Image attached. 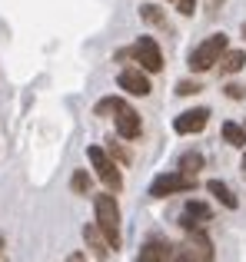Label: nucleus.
Wrapping results in <instances>:
<instances>
[{"label":"nucleus","instance_id":"obj_3","mask_svg":"<svg viewBox=\"0 0 246 262\" xmlns=\"http://www.w3.org/2000/svg\"><path fill=\"white\" fill-rule=\"evenodd\" d=\"M93 212H97V226L107 232V239L113 243V249L120 246V206L113 199V192H100L93 196Z\"/></svg>","mask_w":246,"mask_h":262},{"label":"nucleus","instance_id":"obj_21","mask_svg":"<svg viewBox=\"0 0 246 262\" xmlns=\"http://www.w3.org/2000/svg\"><path fill=\"white\" fill-rule=\"evenodd\" d=\"M193 7H196V0H176V10H180L183 17H190V13H193Z\"/></svg>","mask_w":246,"mask_h":262},{"label":"nucleus","instance_id":"obj_16","mask_svg":"<svg viewBox=\"0 0 246 262\" xmlns=\"http://www.w3.org/2000/svg\"><path fill=\"white\" fill-rule=\"evenodd\" d=\"M140 17L147 20V24H153V27H167V17H163L160 7H153V4H143L140 7Z\"/></svg>","mask_w":246,"mask_h":262},{"label":"nucleus","instance_id":"obj_17","mask_svg":"<svg viewBox=\"0 0 246 262\" xmlns=\"http://www.w3.org/2000/svg\"><path fill=\"white\" fill-rule=\"evenodd\" d=\"M70 186H73V192L87 196V192H90V173H87V169H77L73 179H70Z\"/></svg>","mask_w":246,"mask_h":262},{"label":"nucleus","instance_id":"obj_23","mask_svg":"<svg viewBox=\"0 0 246 262\" xmlns=\"http://www.w3.org/2000/svg\"><path fill=\"white\" fill-rule=\"evenodd\" d=\"M0 256H4V236H0Z\"/></svg>","mask_w":246,"mask_h":262},{"label":"nucleus","instance_id":"obj_2","mask_svg":"<svg viewBox=\"0 0 246 262\" xmlns=\"http://www.w3.org/2000/svg\"><path fill=\"white\" fill-rule=\"evenodd\" d=\"M213 259H216L213 239L200 229V232H187V239L173 249V259L170 262H213Z\"/></svg>","mask_w":246,"mask_h":262},{"label":"nucleus","instance_id":"obj_4","mask_svg":"<svg viewBox=\"0 0 246 262\" xmlns=\"http://www.w3.org/2000/svg\"><path fill=\"white\" fill-rule=\"evenodd\" d=\"M223 53H227V33H213V37H207L200 47L190 50V70H196V73L213 70Z\"/></svg>","mask_w":246,"mask_h":262},{"label":"nucleus","instance_id":"obj_6","mask_svg":"<svg viewBox=\"0 0 246 262\" xmlns=\"http://www.w3.org/2000/svg\"><path fill=\"white\" fill-rule=\"evenodd\" d=\"M87 160L93 163V169H97L100 183H107V189L120 192L123 176H120V166L110 160V153H107V149H100V146H87Z\"/></svg>","mask_w":246,"mask_h":262},{"label":"nucleus","instance_id":"obj_10","mask_svg":"<svg viewBox=\"0 0 246 262\" xmlns=\"http://www.w3.org/2000/svg\"><path fill=\"white\" fill-rule=\"evenodd\" d=\"M207 123H210V110L207 106H196V110H187V113L176 116V120H173V129L180 136H190V133H200Z\"/></svg>","mask_w":246,"mask_h":262},{"label":"nucleus","instance_id":"obj_11","mask_svg":"<svg viewBox=\"0 0 246 262\" xmlns=\"http://www.w3.org/2000/svg\"><path fill=\"white\" fill-rule=\"evenodd\" d=\"M173 249H176V246L173 243H170V239H147V243H143L140 246V256H136V259H140V262H170V259H173Z\"/></svg>","mask_w":246,"mask_h":262},{"label":"nucleus","instance_id":"obj_12","mask_svg":"<svg viewBox=\"0 0 246 262\" xmlns=\"http://www.w3.org/2000/svg\"><path fill=\"white\" fill-rule=\"evenodd\" d=\"M117 83H120V90H127L130 96H147L150 90H153V86H150V80H147V70H143V67H140V70H123L120 77H117Z\"/></svg>","mask_w":246,"mask_h":262},{"label":"nucleus","instance_id":"obj_7","mask_svg":"<svg viewBox=\"0 0 246 262\" xmlns=\"http://www.w3.org/2000/svg\"><path fill=\"white\" fill-rule=\"evenodd\" d=\"M127 53H130V57H133L147 73H160V70H163V53H160V43H156L153 37H140Z\"/></svg>","mask_w":246,"mask_h":262},{"label":"nucleus","instance_id":"obj_5","mask_svg":"<svg viewBox=\"0 0 246 262\" xmlns=\"http://www.w3.org/2000/svg\"><path fill=\"white\" fill-rule=\"evenodd\" d=\"M196 189V176L193 173H183V169H173V173H163L150 183V196L163 199V196H173V192H193Z\"/></svg>","mask_w":246,"mask_h":262},{"label":"nucleus","instance_id":"obj_14","mask_svg":"<svg viewBox=\"0 0 246 262\" xmlns=\"http://www.w3.org/2000/svg\"><path fill=\"white\" fill-rule=\"evenodd\" d=\"M207 189L213 192V196L220 199V203L227 206V209H236V206H240V199L233 196V189H230L227 183H220V179H210V183H207Z\"/></svg>","mask_w":246,"mask_h":262},{"label":"nucleus","instance_id":"obj_25","mask_svg":"<svg viewBox=\"0 0 246 262\" xmlns=\"http://www.w3.org/2000/svg\"><path fill=\"white\" fill-rule=\"evenodd\" d=\"M243 169H246V156H243Z\"/></svg>","mask_w":246,"mask_h":262},{"label":"nucleus","instance_id":"obj_15","mask_svg":"<svg viewBox=\"0 0 246 262\" xmlns=\"http://www.w3.org/2000/svg\"><path fill=\"white\" fill-rule=\"evenodd\" d=\"M220 133H223V140H227L230 146H240V149L246 146V129L240 126V123H230V120H227V123L220 126Z\"/></svg>","mask_w":246,"mask_h":262},{"label":"nucleus","instance_id":"obj_20","mask_svg":"<svg viewBox=\"0 0 246 262\" xmlns=\"http://www.w3.org/2000/svg\"><path fill=\"white\" fill-rule=\"evenodd\" d=\"M227 96H230V100H243V96H246V86L230 83V86H227Z\"/></svg>","mask_w":246,"mask_h":262},{"label":"nucleus","instance_id":"obj_8","mask_svg":"<svg viewBox=\"0 0 246 262\" xmlns=\"http://www.w3.org/2000/svg\"><path fill=\"white\" fill-rule=\"evenodd\" d=\"M210 219H213V209H210L207 203H200V199H190V203L183 206V212H180V226H183L187 232L207 229Z\"/></svg>","mask_w":246,"mask_h":262},{"label":"nucleus","instance_id":"obj_22","mask_svg":"<svg viewBox=\"0 0 246 262\" xmlns=\"http://www.w3.org/2000/svg\"><path fill=\"white\" fill-rule=\"evenodd\" d=\"M67 262H90V259H87V252H70Z\"/></svg>","mask_w":246,"mask_h":262},{"label":"nucleus","instance_id":"obj_24","mask_svg":"<svg viewBox=\"0 0 246 262\" xmlns=\"http://www.w3.org/2000/svg\"><path fill=\"white\" fill-rule=\"evenodd\" d=\"M243 37H246V20H243Z\"/></svg>","mask_w":246,"mask_h":262},{"label":"nucleus","instance_id":"obj_19","mask_svg":"<svg viewBox=\"0 0 246 262\" xmlns=\"http://www.w3.org/2000/svg\"><path fill=\"white\" fill-rule=\"evenodd\" d=\"M200 83H196V80H180V83H176V93L180 96H193V93H200Z\"/></svg>","mask_w":246,"mask_h":262},{"label":"nucleus","instance_id":"obj_1","mask_svg":"<svg viewBox=\"0 0 246 262\" xmlns=\"http://www.w3.org/2000/svg\"><path fill=\"white\" fill-rule=\"evenodd\" d=\"M97 113H113V126H117V133L123 140H136V136L143 133V123H140V113H136L133 106H130L127 100H120V96H107V100L97 103Z\"/></svg>","mask_w":246,"mask_h":262},{"label":"nucleus","instance_id":"obj_9","mask_svg":"<svg viewBox=\"0 0 246 262\" xmlns=\"http://www.w3.org/2000/svg\"><path fill=\"white\" fill-rule=\"evenodd\" d=\"M84 243H87V249H90L93 259H107V256H110V249H113V243L107 239V232L97 226V219L84 226Z\"/></svg>","mask_w":246,"mask_h":262},{"label":"nucleus","instance_id":"obj_13","mask_svg":"<svg viewBox=\"0 0 246 262\" xmlns=\"http://www.w3.org/2000/svg\"><path fill=\"white\" fill-rule=\"evenodd\" d=\"M216 67H220V73H227V77H230V73H240L246 67V50H227Z\"/></svg>","mask_w":246,"mask_h":262},{"label":"nucleus","instance_id":"obj_18","mask_svg":"<svg viewBox=\"0 0 246 262\" xmlns=\"http://www.w3.org/2000/svg\"><path fill=\"white\" fill-rule=\"evenodd\" d=\"M203 166V156L200 153H183L180 156V169H183V173H193L196 176V169H200Z\"/></svg>","mask_w":246,"mask_h":262}]
</instances>
